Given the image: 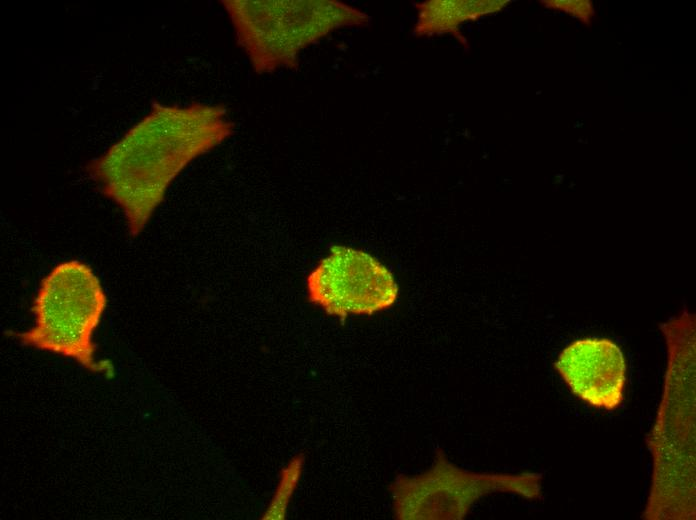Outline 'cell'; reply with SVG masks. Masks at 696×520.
I'll list each match as a JSON object with an SVG mask.
<instances>
[{"label":"cell","instance_id":"1","mask_svg":"<svg viewBox=\"0 0 696 520\" xmlns=\"http://www.w3.org/2000/svg\"><path fill=\"white\" fill-rule=\"evenodd\" d=\"M236 129L222 104H163L150 110L86 165L100 192L122 211L130 236L149 224L176 177Z\"/></svg>","mask_w":696,"mask_h":520},{"label":"cell","instance_id":"2","mask_svg":"<svg viewBox=\"0 0 696 520\" xmlns=\"http://www.w3.org/2000/svg\"><path fill=\"white\" fill-rule=\"evenodd\" d=\"M238 46L256 74L299 66L300 54L334 31L365 28L371 17L338 0H222Z\"/></svg>","mask_w":696,"mask_h":520},{"label":"cell","instance_id":"3","mask_svg":"<svg viewBox=\"0 0 696 520\" xmlns=\"http://www.w3.org/2000/svg\"><path fill=\"white\" fill-rule=\"evenodd\" d=\"M107 305L102 283L88 264L62 261L39 283L31 306L33 325L6 335L23 346L71 359L90 373L109 375L113 366L97 360L94 341Z\"/></svg>","mask_w":696,"mask_h":520},{"label":"cell","instance_id":"4","mask_svg":"<svg viewBox=\"0 0 696 520\" xmlns=\"http://www.w3.org/2000/svg\"><path fill=\"white\" fill-rule=\"evenodd\" d=\"M537 473H478L454 464L441 449L425 471L398 475L389 487L398 520H461L482 497L496 492L541 497Z\"/></svg>","mask_w":696,"mask_h":520},{"label":"cell","instance_id":"5","mask_svg":"<svg viewBox=\"0 0 696 520\" xmlns=\"http://www.w3.org/2000/svg\"><path fill=\"white\" fill-rule=\"evenodd\" d=\"M308 299L328 315H373L399 295L393 274L370 254L335 245L306 279Z\"/></svg>","mask_w":696,"mask_h":520},{"label":"cell","instance_id":"6","mask_svg":"<svg viewBox=\"0 0 696 520\" xmlns=\"http://www.w3.org/2000/svg\"><path fill=\"white\" fill-rule=\"evenodd\" d=\"M554 367L571 391L587 404L608 411L624 398L626 361L609 339L584 338L566 346Z\"/></svg>","mask_w":696,"mask_h":520},{"label":"cell","instance_id":"7","mask_svg":"<svg viewBox=\"0 0 696 520\" xmlns=\"http://www.w3.org/2000/svg\"><path fill=\"white\" fill-rule=\"evenodd\" d=\"M509 3L507 0H426L414 4L417 11L413 35L431 38L451 35L466 47L462 24L496 13Z\"/></svg>","mask_w":696,"mask_h":520}]
</instances>
